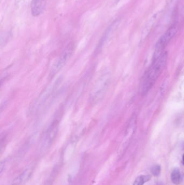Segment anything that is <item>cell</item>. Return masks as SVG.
I'll return each mask as SVG.
<instances>
[{"mask_svg": "<svg viewBox=\"0 0 184 185\" xmlns=\"http://www.w3.org/2000/svg\"><path fill=\"white\" fill-rule=\"evenodd\" d=\"M110 79L109 71H103L99 75L90 92L89 101L91 104H97L103 98L109 88Z\"/></svg>", "mask_w": 184, "mask_h": 185, "instance_id": "obj_2", "label": "cell"}, {"mask_svg": "<svg viewBox=\"0 0 184 185\" xmlns=\"http://www.w3.org/2000/svg\"><path fill=\"white\" fill-rule=\"evenodd\" d=\"M182 163H183V165H184V155H183V156H182Z\"/></svg>", "mask_w": 184, "mask_h": 185, "instance_id": "obj_15", "label": "cell"}, {"mask_svg": "<svg viewBox=\"0 0 184 185\" xmlns=\"http://www.w3.org/2000/svg\"><path fill=\"white\" fill-rule=\"evenodd\" d=\"M178 31L176 25H172L160 38L155 46V52L154 55V61L159 58L163 54V50L171 40Z\"/></svg>", "mask_w": 184, "mask_h": 185, "instance_id": "obj_4", "label": "cell"}, {"mask_svg": "<svg viewBox=\"0 0 184 185\" xmlns=\"http://www.w3.org/2000/svg\"><path fill=\"white\" fill-rule=\"evenodd\" d=\"M160 171H161V168L159 165H155L152 167V173L155 177L159 176V174L160 173Z\"/></svg>", "mask_w": 184, "mask_h": 185, "instance_id": "obj_12", "label": "cell"}, {"mask_svg": "<svg viewBox=\"0 0 184 185\" xmlns=\"http://www.w3.org/2000/svg\"><path fill=\"white\" fill-rule=\"evenodd\" d=\"M159 13L155 14L148 21L143 30V36H145L146 35H148L149 33H150V31H151L154 25L157 22L158 18L159 17Z\"/></svg>", "mask_w": 184, "mask_h": 185, "instance_id": "obj_9", "label": "cell"}, {"mask_svg": "<svg viewBox=\"0 0 184 185\" xmlns=\"http://www.w3.org/2000/svg\"><path fill=\"white\" fill-rule=\"evenodd\" d=\"M19 3H21V2H23L25 1V0H17Z\"/></svg>", "mask_w": 184, "mask_h": 185, "instance_id": "obj_14", "label": "cell"}, {"mask_svg": "<svg viewBox=\"0 0 184 185\" xmlns=\"http://www.w3.org/2000/svg\"><path fill=\"white\" fill-rule=\"evenodd\" d=\"M75 48V43L71 42L68 44L64 49L50 70V76L51 77L54 76L62 68L64 67V65L73 55Z\"/></svg>", "mask_w": 184, "mask_h": 185, "instance_id": "obj_3", "label": "cell"}, {"mask_svg": "<svg viewBox=\"0 0 184 185\" xmlns=\"http://www.w3.org/2000/svg\"><path fill=\"white\" fill-rule=\"evenodd\" d=\"M151 179L150 176H140L137 177L134 181L133 185H143L146 182Z\"/></svg>", "mask_w": 184, "mask_h": 185, "instance_id": "obj_11", "label": "cell"}, {"mask_svg": "<svg viewBox=\"0 0 184 185\" xmlns=\"http://www.w3.org/2000/svg\"><path fill=\"white\" fill-rule=\"evenodd\" d=\"M48 0H33L31 3V12L32 15H40L46 8Z\"/></svg>", "mask_w": 184, "mask_h": 185, "instance_id": "obj_7", "label": "cell"}, {"mask_svg": "<svg viewBox=\"0 0 184 185\" xmlns=\"http://www.w3.org/2000/svg\"><path fill=\"white\" fill-rule=\"evenodd\" d=\"M4 167H5V162L2 161V162H1V164H0V171H1V173L3 172V170H4Z\"/></svg>", "mask_w": 184, "mask_h": 185, "instance_id": "obj_13", "label": "cell"}, {"mask_svg": "<svg viewBox=\"0 0 184 185\" xmlns=\"http://www.w3.org/2000/svg\"><path fill=\"white\" fill-rule=\"evenodd\" d=\"M167 60V52H164L159 58L154 60L151 67L144 75L141 87V94L145 95L150 91L163 72Z\"/></svg>", "mask_w": 184, "mask_h": 185, "instance_id": "obj_1", "label": "cell"}, {"mask_svg": "<svg viewBox=\"0 0 184 185\" xmlns=\"http://www.w3.org/2000/svg\"><path fill=\"white\" fill-rule=\"evenodd\" d=\"M171 180L175 185H178L179 184L181 179L180 171L178 168H176L173 170L171 173Z\"/></svg>", "mask_w": 184, "mask_h": 185, "instance_id": "obj_10", "label": "cell"}, {"mask_svg": "<svg viewBox=\"0 0 184 185\" xmlns=\"http://www.w3.org/2000/svg\"><path fill=\"white\" fill-rule=\"evenodd\" d=\"M57 85L58 82L56 81L43 91V92L40 95V97L35 102L34 104V110L39 111L43 107H44L45 105L47 104L48 101L49 100V99L55 93L56 88L57 87Z\"/></svg>", "mask_w": 184, "mask_h": 185, "instance_id": "obj_5", "label": "cell"}, {"mask_svg": "<svg viewBox=\"0 0 184 185\" xmlns=\"http://www.w3.org/2000/svg\"><path fill=\"white\" fill-rule=\"evenodd\" d=\"M32 174V170L31 169H27L24 170L19 176H17L14 180L10 185H24L30 177Z\"/></svg>", "mask_w": 184, "mask_h": 185, "instance_id": "obj_8", "label": "cell"}, {"mask_svg": "<svg viewBox=\"0 0 184 185\" xmlns=\"http://www.w3.org/2000/svg\"><path fill=\"white\" fill-rule=\"evenodd\" d=\"M59 122L55 120L52 122L44 133L42 143V149L45 150L48 149L56 138L59 128Z\"/></svg>", "mask_w": 184, "mask_h": 185, "instance_id": "obj_6", "label": "cell"}]
</instances>
